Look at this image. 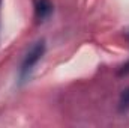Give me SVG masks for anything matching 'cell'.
Here are the masks:
<instances>
[{"label": "cell", "mask_w": 129, "mask_h": 128, "mask_svg": "<svg viewBox=\"0 0 129 128\" xmlns=\"http://www.w3.org/2000/svg\"><path fill=\"white\" fill-rule=\"evenodd\" d=\"M44 53H45V41H39V42H36L33 45L32 50L26 54V57L23 60V65H21V71H20L23 80L30 75L32 69L35 68V65L41 60V57L44 56Z\"/></svg>", "instance_id": "cell-1"}, {"label": "cell", "mask_w": 129, "mask_h": 128, "mask_svg": "<svg viewBox=\"0 0 129 128\" xmlns=\"http://www.w3.org/2000/svg\"><path fill=\"white\" fill-rule=\"evenodd\" d=\"M51 12H53V5L50 0H38L36 3V18L38 20L48 18Z\"/></svg>", "instance_id": "cell-2"}, {"label": "cell", "mask_w": 129, "mask_h": 128, "mask_svg": "<svg viewBox=\"0 0 129 128\" xmlns=\"http://www.w3.org/2000/svg\"><path fill=\"white\" fill-rule=\"evenodd\" d=\"M120 109L122 110L129 109V88H126L120 95Z\"/></svg>", "instance_id": "cell-3"}, {"label": "cell", "mask_w": 129, "mask_h": 128, "mask_svg": "<svg viewBox=\"0 0 129 128\" xmlns=\"http://www.w3.org/2000/svg\"><path fill=\"white\" fill-rule=\"evenodd\" d=\"M128 74H129V62L123 65L120 68V71H119V75H128Z\"/></svg>", "instance_id": "cell-4"}, {"label": "cell", "mask_w": 129, "mask_h": 128, "mask_svg": "<svg viewBox=\"0 0 129 128\" xmlns=\"http://www.w3.org/2000/svg\"><path fill=\"white\" fill-rule=\"evenodd\" d=\"M128 38H129V32H128Z\"/></svg>", "instance_id": "cell-5"}, {"label": "cell", "mask_w": 129, "mask_h": 128, "mask_svg": "<svg viewBox=\"0 0 129 128\" xmlns=\"http://www.w3.org/2000/svg\"><path fill=\"white\" fill-rule=\"evenodd\" d=\"M0 2H2V0H0Z\"/></svg>", "instance_id": "cell-6"}]
</instances>
